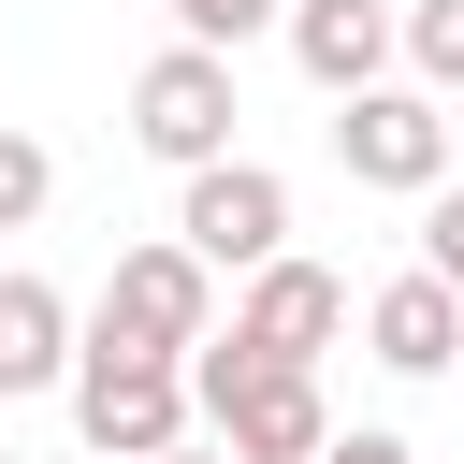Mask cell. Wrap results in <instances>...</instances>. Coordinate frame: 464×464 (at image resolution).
I'll return each mask as SVG.
<instances>
[{
	"label": "cell",
	"instance_id": "obj_14",
	"mask_svg": "<svg viewBox=\"0 0 464 464\" xmlns=\"http://www.w3.org/2000/svg\"><path fill=\"white\" fill-rule=\"evenodd\" d=\"M319 464H406V435H377V420H348V435H334Z\"/></svg>",
	"mask_w": 464,
	"mask_h": 464
},
{
	"label": "cell",
	"instance_id": "obj_8",
	"mask_svg": "<svg viewBox=\"0 0 464 464\" xmlns=\"http://www.w3.org/2000/svg\"><path fill=\"white\" fill-rule=\"evenodd\" d=\"M14 392H72V290L58 276H0V406Z\"/></svg>",
	"mask_w": 464,
	"mask_h": 464
},
{
	"label": "cell",
	"instance_id": "obj_16",
	"mask_svg": "<svg viewBox=\"0 0 464 464\" xmlns=\"http://www.w3.org/2000/svg\"><path fill=\"white\" fill-rule=\"evenodd\" d=\"M0 464H14V450H0Z\"/></svg>",
	"mask_w": 464,
	"mask_h": 464
},
{
	"label": "cell",
	"instance_id": "obj_10",
	"mask_svg": "<svg viewBox=\"0 0 464 464\" xmlns=\"http://www.w3.org/2000/svg\"><path fill=\"white\" fill-rule=\"evenodd\" d=\"M392 58H406L420 102H464V0H406L392 14Z\"/></svg>",
	"mask_w": 464,
	"mask_h": 464
},
{
	"label": "cell",
	"instance_id": "obj_13",
	"mask_svg": "<svg viewBox=\"0 0 464 464\" xmlns=\"http://www.w3.org/2000/svg\"><path fill=\"white\" fill-rule=\"evenodd\" d=\"M420 276L464 304V188H435V203H420Z\"/></svg>",
	"mask_w": 464,
	"mask_h": 464
},
{
	"label": "cell",
	"instance_id": "obj_9",
	"mask_svg": "<svg viewBox=\"0 0 464 464\" xmlns=\"http://www.w3.org/2000/svg\"><path fill=\"white\" fill-rule=\"evenodd\" d=\"M362 348H377L392 377H450V362H464V304H450L435 276H392V290L362 304Z\"/></svg>",
	"mask_w": 464,
	"mask_h": 464
},
{
	"label": "cell",
	"instance_id": "obj_7",
	"mask_svg": "<svg viewBox=\"0 0 464 464\" xmlns=\"http://www.w3.org/2000/svg\"><path fill=\"white\" fill-rule=\"evenodd\" d=\"M276 29H290V58H304V87H319V102L392 87V0H290Z\"/></svg>",
	"mask_w": 464,
	"mask_h": 464
},
{
	"label": "cell",
	"instance_id": "obj_15",
	"mask_svg": "<svg viewBox=\"0 0 464 464\" xmlns=\"http://www.w3.org/2000/svg\"><path fill=\"white\" fill-rule=\"evenodd\" d=\"M174 464H218V450H174Z\"/></svg>",
	"mask_w": 464,
	"mask_h": 464
},
{
	"label": "cell",
	"instance_id": "obj_3",
	"mask_svg": "<svg viewBox=\"0 0 464 464\" xmlns=\"http://www.w3.org/2000/svg\"><path fill=\"white\" fill-rule=\"evenodd\" d=\"M232 58H203V44H160L145 72H130V145L145 160H174V174H218L232 160Z\"/></svg>",
	"mask_w": 464,
	"mask_h": 464
},
{
	"label": "cell",
	"instance_id": "obj_11",
	"mask_svg": "<svg viewBox=\"0 0 464 464\" xmlns=\"http://www.w3.org/2000/svg\"><path fill=\"white\" fill-rule=\"evenodd\" d=\"M44 203H58V160H44V130H14V116H0V232H29Z\"/></svg>",
	"mask_w": 464,
	"mask_h": 464
},
{
	"label": "cell",
	"instance_id": "obj_6",
	"mask_svg": "<svg viewBox=\"0 0 464 464\" xmlns=\"http://www.w3.org/2000/svg\"><path fill=\"white\" fill-rule=\"evenodd\" d=\"M334 334H348V276H319V261H261L246 304H232V348L276 362V377H319Z\"/></svg>",
	"mask_w": 464,
	"mask_h": 464
},
{
	"label": "cell",
	"instance_id": "obj_2",
	"mask_svg": "<svg viewBox=\"0 0 464 464\" xmlns=\"http://www.w3.org/2000/svg\"><path fill=\"white\" fill-rule=\"evenodd\" d=\"M87 348H145V362H188L203 334H218V276L160 232V246H116V276H102V304L72 319Z\"/></svg>",
	"mask_w": 464,
	"mask_h": 464
},
{
	"label": "cell",
	"instance_id": "obj_5",
	"mask_svg": "<svg viewBox=\"0 0 464 464\" xmlns=\"http://www.w3.org/2000/svg\"><path fill=\"white\" fill-rule=\"evenodd\" d=\"M334 160H348V188H406V203H435V188H450V102H420V87H362V102L334 116Z\"/></svg>",
	"mask_w": 464,
	"mask_h": 464
},
{
	"label": "cell",
	"instance_id": "obj_1",
	"mask_svg": "<svg viewBox=\"0 0 464 464\" xmlns=\"http://www.w3.org/2000/svg\"><path fill=\"white\" fill-rule=\"evenodd\" d=\"M72 435H87V464H174L188 450V362L72 334Z\"/></svg>",
	"mask_w": 464,
	"mask_h": 464
},
{
	"label": "cell",
	"instance_id": "obj_12",
	"mask_svg": "<svg viewBox=\"0 0 464 464\" xmlns=\"http://www.w3.org/2000/svg\"><path fill=\"white\" fill-rule=\"evenodd\" d=\"M160 14H174V44H203V58H232V44H246V29H276L290 0H160Z\"/></svg>",
	"mask_w": 464,
	"mask_h": 464
},
{
	"label": "cell",
	"instance_id": "obj_4",
	"mask_svg": "<svg viewBox=\"0 0 464 464\" xmlns=\"http://www.w3.org/2000/svg\"><path fill=\"white\" fill-rule=\"evenodd\" d=\"M174 246H188L203 276H261V261H290V174H276V160H218V174H188Z\"/></svg>",
	"mask_w": 464,
	"mask_h": 464
}]
</instances>
